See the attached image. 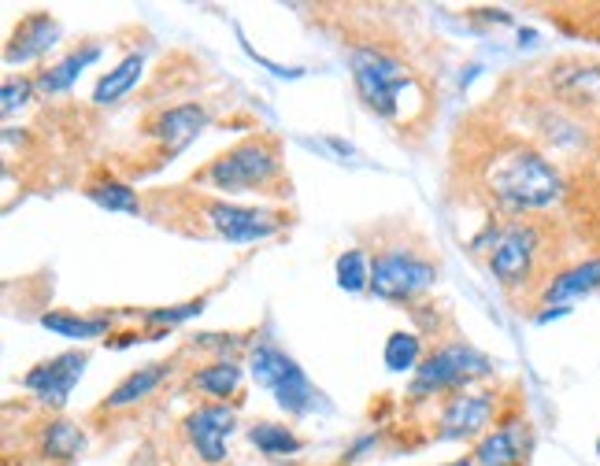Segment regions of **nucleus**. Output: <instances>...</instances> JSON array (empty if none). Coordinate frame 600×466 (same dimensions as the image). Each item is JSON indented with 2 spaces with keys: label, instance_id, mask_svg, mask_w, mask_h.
Listing matches in <instances>:
<instances>
[{
  "label": "nucleus",
  "instance_id": "obj_25",
  "mask_svg": "<svg viewBox=\"0 0 600 466\" xmlns=\"http://www.w3.org/2000/svg\"><path fill=\"white\" fill-rule=\"evenodd\" d=\"M416 363H419V337L416 333H393V337L386 341V366L393 374H400V371H411Z\"/></svg>",
  "mask_w": 600,
  "mask_h": 466
},
{
  "label": "nucleus",
  "instance_id": "obj_23",
  "mask_svg": "<svg viewBox=\"0 0 600 466\" xmlns=\"http://www.w3.org/2000/svg\"><path fill=\"white\" fill-rule=\"evenodd\" d=\"M44 330L60 333V337H74V341H86V337H100L108 330V318H78V315H44L41 318Z\"/></svg>",
  "mask_w": 600,
  "mask_h": 466
},
{
  "label": "nucleus",
  "instance_id": "obj_24",
  "mask_svg": "<svg viewBox=\"0 0 600 466\" xmlns=\"http://www.w3.org/2000/svg\"><path fill=\"white\" fill-rule=\"evenodd\" d=\"M249 440L260 448L263 455H286V452H297L300 440L289 433L286 426H271V422H260V426L249 429Z\"/></svg>",
  "mask_w": 600,
  "mask_h": 466
},
{
  "label": "nucleus",
  "instance_id": "obj_14",
  "mask_svg": "<svg viewBox=\"0 0 600 466\" xmlns=\"http://www.w3.org/2000/svg\"><path fill=\"white\" fill-rule=\"evenodd\" d=\"M527 455V422H508L497 433L478 444L474 463L478 466H519Z\"/></svg>",
  "mask_w": 600,
  "mask_h": 466
},
{
  "label": "nucleus",
  "instance_id": "obj_20",
  "mask_svg": "<svg viewBox=\"0 0 600 466\" xmlns=\"http://www.w3.org/2000/svg\"><path fill=\"white\" fill-rule=\"evenodd\" d=\"M82 448H86V437L74 422L67 418L49 422V429H44V455H52V459H74Z\"/></svg>",
  "mask_w": 600,
  "mask_h": 466
},
{
  "label": "nucleus",
  "instance_id": "obj_21",
  "mask_svg": "<svg viewBox=\"0 0 600 466\" xmlns=\"http://www.w3.org/2000/svg\"><path fill=\"white\" fill-rule=\"evenodd\" d=\"M86 193H89V200H97V204L108 211H127V215H138L141 211L138 193L122 182H97V185H89Z\"/></svg>",
  "mask_w": 600,
  "mask_h": 466
},
{
  "label": "nucleus",
  "instance_id": "obj_19",
  "mask_svg": "<svg viewBox=\"0 0 600 466\" xmlns=\"http://www.w3.org/2000/svg\"><path fill=\"white\" fill-rule=\"evenodd\" d=\"M163 374H167L163 363H152V366H141V371H133L127 382L116 385V393L108 396V407H127V404H133V399L149 396L152 388L163 382Z\"/></svg>",
  "mask_w": 600,
  "mask_h": 466
},
{
  "label": "nucleus",
  "instance_id": "obj_13",
  "mask_svg": "<svg viewBox=\"0 0 600 466\" xmlns=\"http://www.w3.org/2000/svg\"><path fill=\"white\" fill-rule=\"evenodd\" d=\"M204 122H208V111L200 104H178L152 122V138H160L167 144V152H182L186 144L204 130Z\"/></svg>",
  "mask_w": 600,
  "mask_h": 466
},
{
  "label": "nucleus",
  "instance_id": "obj_15",
  "mask_svg": "<svg viewBox=\"0 0 600 466\" xmlns=\"http://www.w3.org/2000/svg\"><path fill=\"white\" fill-rule=\"evenodd\" d=\"M593 288H600V260H586V263L571 266V271H563V274L552 277L549 288H544V304L567 307L571 300L589 296Z\"/></svg>",
  "mask_w": 600,
  "mask_h": 466
},
{
  "label": "nucleus",
  "instance_id": "obj_28",
  "mask_svg": "<svg viewBox=\"0 0 600 466\" xmlns=\"http://www.w3.org/2000/svg\"><path fill=\"white\" fill-rule=\"evenodd\" d=\"M204 311V300H193V304H178V307H167V311H149L152 322H182V318H193Z\"/></svg>",
  "mask_w": 600,
  "mask_h": 466
},
{
  "label": "nucleus",
  "instance_id": "obj_3",
  "mask_svg": "<svg viewBox=\"0 0 600 466\" xmlns=\"http://www.w3.org/2000/svg\"><path fill=\"white\" fill-rule=\"evenodd\" d=\"M252 377L256 385L271 388L278 407L289 411V415H304L316 404V388H311L304 371L274 344H256L252 348Z\"/></svg>",
  "mask_w": 600,
  "mask_h": 466
},
{
  "label": "nucleus",
  "instance_id": "obj_4",
  "mask_svg": "<svg viewBox=\"0 0 600 466\" xmlns=\"http://www.w3.org/2000/svg\"><path fill=\"white\" fill-rule=\"evenodd\" d=\"M493 371L489 355H482L471 344H449V348L433 352L430 359H422L416 366V377H411V396H430L441 393V388H460L474 377H486Z\"/></svg>",
  "mask_w": 600,
  "mask_h": 466
},
{
  "label": "nucleus",
  "instance_id": "obj_16",
  "mask_svg": "<svg viewBox=\"0 0 600 466\" xmlns=\"http://www.w3.org/2000/svg\"><path fill=\"white\" fill-rule=\"evenodd\" d=\"M100 55V49L97 44H86V49H78V52H71L67 55V60H60L56 67H49V71H44L41 78H38V89L41 93H63V89H71L74 82H78V74L86 71L89 63H93Z\"/></svg>",
  "mask_w": 600,
  "mask_h": 466
},
{
  "label": "nucleus",
  "instance_id": "obj_11",
  "mask_svg": "<svg viewBox=\"0 0 600 466\" xmlns=\"http://www.w3.org/2000/svg\"><path fill=\"white\" fill-rule=\"evenodd\" d=\"M489 415H493V393L452 396V404L444 407V415H441V437H449V440L474 437V433L486 429Z\"/></svg>",
  "mask_w": 600,
  "mask_h": 466
},
{
  "label": "nucleus",
  "instance_id": "obj_12",
  "mask_svg": "<svg viewBox=\"0 0 600 466\" xmlns=\"http://www.w3.org/2000/svg\"><path fill=\"white\" fill-rule=\"evenodd\" d=\"M56 38H60V27H56V19H49L41 11V16H30V19H22L16 33H11V41H8V49H4V63H27L33 60V55H41V52H49Z\"/></svg>",
  "mask_w": 600,
  "mask_h": 466
},
{
  "label": "nucleus",
  "instance_id": "obj_9",
  "mask_svg": "<svg viewBox=\"0 0 600 466\" xmlns=\"http://www.w3.org/2000/svg\"><path fill=\"white\" fill-rule=\"evenodd\" d=\"M186 433H189V440H193L200 459L216 466L227 459V437L233 433V411L227 404L197 407L193 415L186 418Z\"/></svg>",
  "mask_w": 600,
  "mask_h": 466
},
{
  "label": "nucleus",
  "instance_id": "obj_5",
  "mask_svg": "<svg viewBox=\"0 0 600 466\" xmlns=\"http://www.w3.org/2000/svg\"><path fill=\"white\" fill-rule=\"evenodd\" d=\"M278 174V152L271 141H244L208 166V178L219 189H256Z\"/></svg>",
  "mask_w": 600,
  "mask_h": 466
},
{
  "label": "nucleus",
  "instance_id": "obj_30",
  "mask_svg": "<svg viewBox=\"0 0 600 466\" xmlns=\"http://www.w3.org/2000/svg\"><path fill=\"white\" fill-rule=\"evenodd\" d=\"M597 452H600V440H597Z\"/></svg>",
  "mask_w": 600,
  "mask_h": 466
},
{
  "label": "nucleus",
  "instance_id": "obj_1",
  "mask_svg": "<svg viewBox=\"0 0 600 466\" xmlns=\"http://www.w3.org/2000/svg\"><path fill=\"white\" fill-rule=\"evenodd\" d=\"M486 189L508 211H541L560 200V174L533 149H504L486 163Z\"/></svg>",
  "mask_w": 600,
  "mask_h": 466
},
{
  "label": "nucleus",
  "instance_id": "obj_8",
  "mask_svg": "<svg viewBox=\"0 0 600 466\" xmlns=\"http://www.w3.org/2000/svg\"><path fill=\"white\" fill-rule=\"evenodd\" d=\"M89 363L86 352H63L56 355V359L33 366V371L22 377V388H30V393H38L44 404L52 407H63L67 396H71V388L78 385V377H82Z\"/></svg>",
  "mask_w": 600,
  "mask_h": 466
},
{
  "label": "nucleus",
  "instance_id": "obj_27",
  "mask_svg": "<svg viewBox=\"0 0 600 466\" xmlns=\"http://www.w3.org/2000/svg\"><path fill=\"white\" fill-rule=\"evenodd\" d=\"M33 85L38 82H27V78H19V82H4V89H0V108H4V115H11L16 108L27 104Z\"/></svg>",
  "mask_w": 600,
  "mask_h": 466
},
{
  "label": "nucleus",
  "instance_id": "obj_6",
  "mask_svg": "<svg viewBox=\"0 0 600 466\" xmlns=\"http://www.w3.org/2000/svg\"><path fill=\"white\" fill-rule=\"evenodd\" d=\"M433 285V263L408 252H382L371 263V293L382 300H411Z\"/></svg>",
  "mask_w": 600,
  "mask_h": 466
},
{
  "label": "nucleus",
  "instance_id": "obj_29",
  "mask_svg": "<svg viewBox=\"0 0 600 466\" xmlns=\"http://www.w3.org/2000/svg\"><path fill=\"white\" fill-rule=\"evenodd\" d=\"M452 466H471V463H467V459H460V463H452Z\"/></svg>",
  "mask_w": 600,
  "mask_h": 466
},
{
  "label": "nucleus",
  "instance_id": "obj_18",
  "mask_svg": "<svg viewBox=\"0 0 600 466\" xmlns=\"http://www.w3.org/2000/svg\"><path fill=\"white\" fill-rule=\"evenodd\" d=\"M141 67H144V60L141 55H127L116 71H108L104 78L97 82V89H93V104H116L119 97H127L133 85H138V78H141Z\"/></svg>",
  "mask_w": 600,
  "mask_h": 466
},
{
  "label": "nucleus",
  "instance_id": "obj_22",
  "mask_svg": "<svg viewBox=\"0 0 600 466\" xmlns=\"http://www.w3.org/2000/svg\"><path fill=\"white\" fill-rule=\"evenodd\" d=\"M238 382H241V366L227 363V359L204 366V371L193 377V385L204 388V393H211V396H230L233 388H238Z\"/></svg>",
  "mask_w": 600,
  "mask_h": 466
},
{
  "label": "nucleus",
  "instance_id": "obj_10",
  "mask_svg": "<svg viewBox=\"0 0 600 466\" xmlns=\"http://www.w3.org/2000/svg\"><path fill=\"white\" fill-rule=\"evenodd\" d=\"M208 222L227 241H263V237H271V233L282 230V219L271 215V211L238 207V204H211Z\"/></svg>",
  "mask_w": 600,
  "mask_h": 466
},
{
  "label": "nucleus",
  "instance_id": "obj_26",
  "mask_svg": "<svg viewBox=\"0 0 600 466\" xmlns=\"http://www.w3.org/2000/svg\"><path fill=\"white\" fill-rule=\"evenodd\" d=\"M338 285L349 288V293L371 288V271H367V260L360 252H344L338 260Z\"/></svg>",
  "mask_w": 600,
  "mask_h": 466
},
{
  "label": "nucleus",
  "instance_id": "obj_2",
  "mask_svg": "<svg viewBox=\"0 0 600 466\" xmlns=\"http://www.w3.org/2000/svg\"><path fill=\"white\" fill-rule=\"evenodd\" d=\"M352 78L360 89L363 104L382 119H397L400 93L408 85V67L378 49H356L352 52Z\"/></svg>",
  "mask_w": 600,
  "mask_h": 466
},
{
  "label": "nucleus",
  "instance_id": "obj_7",
  "mask_svg": "<svg viewBox=\"0 0 600 466\" xmlns=\"http://www.w3.org/2000/svg\"><path fill=\"white\" fill-rule=\"evenodd\" d=\"M541 237L538 230L527 226V222H511L508 230H500L493 237V252H489V271L500 285H522L533 271V260H538Z\"/></svg>",
  "mask_w": 600,
  "mask_h": 466
},
{
  "label": "nucleus",
  "instance_id": "obj_17",
  "mask_svg": "<svg viewBox=\"0 0 600 466\" xmlns=\"http://www.w3.org/2000/svg\"><path fill=\"white\" fill-rule=\"evenodd\" d=\"M556 89L571 104H600V67H563L556 71Z\"/></svg>",
  "mask_w": 600,
  "mask_h": 466
}]
</instances>
